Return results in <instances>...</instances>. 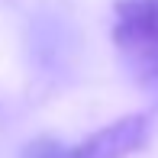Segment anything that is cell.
Listing matches in <instances>:
<instances>
[{
  "mask_svg": "<svg viewBox=\"0 0 158 158\" xmlns=\"http://www.w3.org/2000/svg\"><path fill=\"white\" fill-rule=\"evenodd\" d=\"M145 135H148V119L142 113H129L116 123L97 129L84 142L68 145V158H126L145 145Z\"/></svg>",
  "mask_w": 158,
  "mask_h": 158,
  "instance_id": "7a4b0ae2",
  "label": "cell"
},
{
  "mask_svg": "<svg viewBox=\"0 0 158 158\" xmlns=\"http://www.w3.org/2000/svg\"><path fill=\"white\" fill-rule=\"evenodd\" d=\"M113 42L142 77H158V0H119Z\"/></svg>",
  "mask_w": 158,
  "mask_h": 158,
  "instance_id": "6da1fadb",
  "label": "cell"
},
{
  "mask_svg": "<svg viewBox=\"0 0 158 158\" xmlns=\"http://www.w3.org/2000/svg\"><path fill=\"white\" fill-rule=\"evenodd\" d=\"M23 158H68V145L58 142V139L42 135V139H32L23 148Z\"/></svg>",
  "mask_w": 158,
  "mask_h": 158,
  "instance_id": "3957f363",
  "label": "cell"
}]
</instances>
